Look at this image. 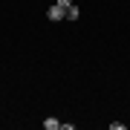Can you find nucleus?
<instances>
[{
	"mask_svg": "<svg viewBox=\"0 0 130 130\" xmlns=\"http://www.w3.org/2000/svg\"><path fill=\"white\" fill-rule=\"evenodd\" d=\"M46 18H49V20H61V18H67V6H61V3L49 6V9H46Z\"/></svg>",
	"mask_w": 130,
	"mask_h": 130,
	"instance_id": "f257e3e1",
	"label": "nucleus"
},
{
	"mask_svg": "<svg viewBox=\"0 0 130 130\" xmlns=\"http://www.w3.org/2000/svg\"><path fill=\"white\" fill-rule=\"evenodd\" d=\"M43 127H46V130H58L61 127V119L58 116H46V119H43Z\"/></svg>",
	"mask_w": 130,
	"mask_h": 130,
	"instance_id": "f03ea898",
	"label": "nucleus"
},
{
	"mask_svg": "<svg viewBox=\"0 0 130 130\" xmlns=\"http://www.w3.org/2000/svg\"><path fill=\"white\" fill-rule=\"evenodd\" d=\"M78 18H81V9H78V6H75V3L67 6V20H78Z\"/></svg>",
	"mask_w": 130,
	"mask_h": 130,
	"instance_id": "7ed1b4c3",
	"label": "nucleus"
},
{
	"mask_svg": "<svg viewBox=\"0 0 130 130\" xmlns=\"http://www.w3.org/2000/svg\"><path fill=\"white\" fill-rule=\"evenodd\" d=\"M55 3H61V6H72V0H55Z\"/></svg>",
	"mask_w": 130,
	"mask_h": 130,
	"instance_id": "20e7f679",
	"label": "nucleus"
}]
</instances>
